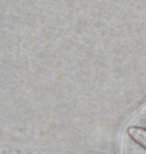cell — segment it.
<instances>
[{
	"mask_svg": "<svg viewBox=\"0 0 146 154\" xmlns=\"http://www.w3.org/2000/svg\"><path fill=\"white\" fill-rule=\"evenodd\" d=\"M130 137L146 150V129L141 127H130L128 129Z\"/></svg>",
	"mask_w": 146,
	"mask_h": 154,
	"instance_id": "obj_1",
	"label": "cell"
}]
</instances>
